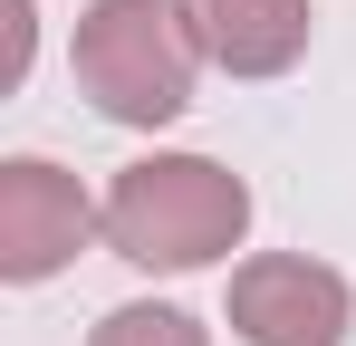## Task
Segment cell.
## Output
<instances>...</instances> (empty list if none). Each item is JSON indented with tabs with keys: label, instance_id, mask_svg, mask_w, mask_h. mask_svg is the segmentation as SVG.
<instances>
[{
	"label": "cell",
	"instance_id": "52a82bcc",
	"mask_svg": "<svg viewBox=\"0 0 356 346\" xmlns=\"http://www.w3.org/2000/svg\"><path fill=\"white\" fill-rule=\"evenodd\" d=\"M29 67V0H10V77Z\"/></svg>",
	"mask_w": 356,
	"mask_h": 346
},
{
	"label": "cell",
	"instance_id": "5b68a950",
	"mask_svg": "<svg viewBox=\"0 0 356 346\" xmlns=\"http://www.w3.org/2000/svg\"><path fill=\"white\" fill-rule=\"evenodd\" d=\"M193 49L232 77H280L308 58V0H174Z\"/></svg>",
	"mask_w": 356,
	"mask_h": 346
},
{
	"label": "cell",
	"instance_id": "277c9868",
	"mask_svg": "<svg viewBox=\"0 0 356 346\" xmlns=\"http://www.w3.org/2000/svg\"><path fill=\"white\" fill-rule=\"evenodd\" d=\"M87 231H106V212L77 192V173H58L49 154L0 164V279H49V270H67Z\"/></svg>",
	"mask_w": 356,
	"mask_h": 346
},
{
	"label": "cell",
	"instance_id": "7a4b0ae2",
	"mask_svg": "<svg viewBox=\"0 0 356 346\" xmlns=\"http://www.w3.org/2000/svg\"><path fill=\"white\" fill-rule=\"evenodd\" d=\"M193 29L174 0H87L77 10V87L116 125H174L193 106Z\"/></svg>",
	"mask_w": 356,
	"mask_h": 346
},
{
	"label": "cell",
	"instance_id": "3957f363",
	"mask_svg": "<svg viewBox=\"0 0 356 346\" xmlns=\"http://www.w3.org/2000/svg\"><path fill=\"white\" fill-rule=\"evenodd\" d=\"M347 308H356L347 279L327 260H298V250L232 270V327L250 346H347Z\"/></svg>",
	"mask_w": 356,
	"mask_h": 346
},
{
	"label": "cell",
	"instance_id": "8992f818",
	"mask_svg": "<svg viewBox=\"0 0 356 346\" xmlns=\"http://www.w3.org/2000/svg\"><path fill=\"white\" fill-rule=\"evenodd\" d=\"M87 346H212L183 308H116V318H97V337Z\"/></svg>",
	"mask_w": 356,
	"mask_h": 346
},
{
	"label": "cell",
	"instance_id": "6da1fadb",
	"mask_svg": "<svg viewBox=\"0 0 356 346\" xmlns=\"http://www.w3.org/2000/svg\"><path fill=\"white\" fill-rule=\"evenodd\" d=\"M250 231V183L212 154H145L106 183V250L135 270H202L241 250Z\"/></svg>",
	"mask_w": 356,
	"mask_h": 346
}]
</instances>
